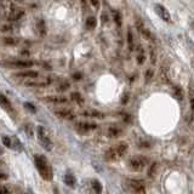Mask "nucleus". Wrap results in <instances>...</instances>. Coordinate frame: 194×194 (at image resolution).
<instances>
[{"instance_id":"393cba45","label":"nucleus","mask_w":194,"mask_h":194,"mask_svg":"<svg viewBox=\"0 0 194 194\" xmlns=\"http://www.w3.org/2000/svg\"><path fill=\"white\" fill-rule=\"evenodd\" d=\"M90 3H91V5H92L96 10L100 9V0H90Z\"/></svg>"},{"instance_id":"6ab92c4d","label":"nucleus","mask_w":194,"mask_h":194,"mask_svg":"<svg viewBox=\"0 0 194 194\" xmlns=\"http://www.w3.org/2000/svg\"><path fill=\"white\" fill-rule=\"evenodd\" d=\"M2 142H3V144H4L5 147H8V148H11V147H12V141H11V138L8 137V136H3V137H2Z\"/></svg>"},{"instance_id":"6e6552de","label":"nucleus","mask_w":194,"mask_h":194,"mask_svg":"<svg viewBox=\"0 0 194 194\" xmlns=\"http://www.w3.org/2000/svg\"><path fill=\"white\" fill-rule=\"evenodd\" d=\"M55 113H56V115H58L59 118H63V119H73L74 118V114L71 111H67V109L56 111Z\"/></svg>"},{"instance_id":"2eb2a0df","label":"nucleus","mask_w":194,"mask_h":194,"mask_svg":"<svg viewBox=\"0 0 194 194\" xmlns=\"http://www.w3.org/2000/svg\"><path fill=\"white\" fill-rule=\"evenodd\" d=\"M189 103H190V109L194 113V84L189 85Z\"/></svg>"},{"instance_id":"f257e3e1","label":"nucleus","mask_w":194,"mask_h":194,"mask_svg":"<svg viewBox=\"0 0 194 194\" xmlns=\"http://www.w3.org/2000/svg\"><path fill=\"white\" fill-rule=\"evenodd\" d=\"M34 163H35V166H37L40 176L45 181H51L52 177H53V171L51 169V165L49 164L47 159L45 156H43V155L35 154L34 155Z\"/></svg>"},{"instance_id":"39448f33","label":"nucleus","mask_w":194,"mask_h":194,"mask_svg":"<svg viewBox=\"0 0 194 194\" xmlns=\"http://www.w3.org/2000/svg\"><path fill=\"white\" fill-rule=\"evenodd\" d=\"M126 186L129 187V190L134 192V193H144L146 192L144 183L138 180H129L126 182Z\"/></svg>"},{"instance_id":"72a5a7b5","label":"nucleus","mask_w":194,"mask_h":194,"mask_svg":"<svg viewBox=\"0 0 194 194\" xmlns=\"http://www.w3.org/2000/svg\"><path fill=\"white\" fill-rule=\"evenodd\" d=\"M193 27H194V22H193Z\"/></svg>"},{"instance_id":"ddd939ff","label":"nucleus","mask_w":194,"mask_h":194,"mask_svg":"<svg viewBox=\"0 0 194 194\" xmlns=\"http://www.w3.org/2000/svg\"><path fill=\"white\" fill-rule=\"evenodd\" d=\"M83 115H86V117H90V118H105V114L101 113V112H97V111H85L83 112Z\"/></svg>"},{"instance_id":"c85d7f7f","label":"nucleus","mask_w":194,"mask_h":194,"mask_svg":"<svg viewBox=\"0 0 194 194\" xmlns=\"http://www.w3.org/2000/svg\"><path fill=\"white\" fill-rule=\"evenodd\" d=\"M73 77H74V79H75V80H79V79H81V74H80V73H75V74H74Z\"/></svg>"},{"instance_id":"0eeeda50","label":"nucleus","mask_w":194,"mask_h":194,"mask_svg":"<svg viewBox=\"0 0 194 194\" xmlns=\"http://www.w3.org/2000/svg\"><path fill=\"white\" fill-rule=\"evenodd\" d=\"M78 126V130L80 132H86V131H90V130H93V129H96V124H90V123H79L77 124Z\"/></svg>"},{"instance_id":"7c9ffc66","label":"nucleus","mask_w":194,"mask_h":194,"mask_svg":"<svg viewBox=\"0 0 194 194\" xmlns=\"http://www.w3.org/2000/svg\"><path fill=\"white\" fill-rule=\"evenodd\" d=\"M4 178H6V175H4V174H0V180H4Z\"/></svg>"},{"instance_id":"1a4fd4ad","label":"nucleus","mask_w":194,"mask_h":194,"mask_svg":"<svg viewBox=\"0 0 194 194\" xmlns=\"http://www.w3.org/2000/svg\"><path fill=\"white\" fill-rule=\"evenodd\" d=\"M121 132H123V130H121L120 127H118V126H111L108 129V136L109 137H113V138L119 137L121 135Z\"/></svg>"},{"instance_id":"aec40b11","label":"nucleus","mask_w":194,"mask_h":194,"mask_svg":"<svg viewBox=\"0 0 194 194\" xmlns=\"http://www.w3.org/2000/svg\"><path fill=\"white\" fill-rule=\"evenodd\" d=\"M92 187H93V189H95L96 193H101L102 192V186H101V183L97 181V180L92 181Z\"/></svg>"},{"instance_id":"f3484780","label":"nucleus","mask_w":194,"mask_h":194,"mask_svg":"<svg viewBox=\"0 0 194 194\" xmlns=\"http://www.w3.org/2000/svg\"><path fill=\"white\" fill-rule=\"evenodd\" d=\"M96 24H97V20H96L93 16L87 17L86 23H85V26H86V28H87V29H93V28L96 27Z\"/></svg>"},{"instance_id":"2f4dec72","label":"nucleus","mask_w":194,"mask_h":194,"mask_svg":"<svg viewBox=\"0 0 194 194\" xmlns=\"http://www.w3.org/2000/svg\"><path fill=\"white\" fill-rule=\"evenodd\" d=\"M6 192H8L6 188H2V189H0V193H6Z\"/></svg>"},{"instance_id":"dca6fc26","label":"nucleus","mask_w":194,"mask_h":194,"mask_svg":"<svg viewBox=\"0 0 194 194\" xmlns=\"http://www.w3.org/2000/svg\"><path fill=\"white\" fill-rule=\"evenodd\" d=\"M75 177L73 176V175H71V174H67L66 176H64V183H66L67 186H69V187H74L75 186Z\"/></svg>"},{"instance_id":"20e7f679","label":"nucleus","mask_w":194,"mask_h":194,"mask_svg":"<svg viewBox=\"0 0 194 194\" xmlns=\"http://www.w3.org/2000/svg\"><path fill=\"white\" fill-rule=\"evenodd\" d=\"M38 138H39V141H40V143H41V146L44 147L45 150L50 152L52 149V142L49 137V134L46 132V130L43 126L38 127Z\"/></svg>"},{"instance_id":"bb28decb","label":"nucleus","mask_w":194,"mask_h":194,"mask_svg":"<svg viewBox=\"0 0 194 194\" xmlns=\"http://www.w3.org/2000/svg\"><path fill=\"white\" fill-rule=\"evenodd\" d=\"M137 62H138L140 64L144 62V55H143V53H142V55H141V53H138V56H137Z\"/></svg>"},{"instance_id":"f8f14e48","label":"nucleus","mask_w":194,"mask_h":194,"mask_svg":"<svg viewBox=\"0 0 194 194\" xmlns=\"http://www.w3.org/2000/svg\"><path fill=\"white\" fill-rule=\"evenodd\" d=\"M0 106H3L9 112L12 111V106H11L10 101L6 99V96H4V95H0Z\"/></svg>"},{"instance_id":"412c9836","label":"nucleus","mask_w":194,"mask_h":194,"mask_svg":"<svg viewBox=\"0 0 194 194\" xmlns=\"http://www.w3.org/2000/svg\"><path fill=\"white\" fill-rule=\"evenodd\" d=\"M72 100L77 101L78 103H83V99H81V95L79 92H73L72 93Z\"/></svg>"},{"instance_id":"c756f323","label":"nucleus","mask_w":194,"mask_h":194,"mask_svg":"<svg viewBox=\"0 0 194 194\" xmlns=\"http://www.w3.org/2000/svg\"><path fill=\"white\" fill-rule=\"evenodd\" d=\"M107 21H108V17H107V14H103V15H102V22H105V23H106Z\"/></svg>"},{"instance_id":"7ed1b4c3","label":"nucleus","mask_w":194,"mask_h":194,"mask_svg":"<svg viewBox=\"0 0 194 194\" xmlns=\"http://www.w3.org/2000/svg\"><path fill=\"white\" fill-rule=\"evenodd\" d=\"M148 164V159L143 155H136V156H132L130 160H129V169L131 171H135V172H140L142 171L146 165Z\"/></svg>"},{"instance_id":"b1692460","label":"nucleus","mask_w":194,"mask_h":194,"mask_svg":"<svg viewBox=\"0 0 194 194\" xmlns=\"http://www.w3.org/2000/svg\"><path fill=\"white\" fill-rule=\"evenodd\" d=\"M69 87V83L68 81H63L61 85H59V87H58V90H61V91H64V90H67Z\"/></svg>"},{"instance_id":"a878e982","label":"nucleus","mask_w":194,"mask_h":194,"mask_svg":"<svg viewBox=\"0 0 194 194\" xmlns=\"http://www.w3.org/2000/svg\"><path fill=\"white\" fill-rule=\"evenodd\" d=\"M24 106H26V108H27V109H29V111H32V112H35V107H34V105H32V103H29V102H26V103H24Z\"/></svg>"},{"instance_id":"4468645a","label":"nucleus","mask_w":194,"mask_h":194,"mask_svg":"<svg viewBox=\"0 0 194 194\" xmlns=\"http://www.w3.org/2000/svg\"><path fill=\"white\" fill-rule=\"evenodd\" d=\"M47 101L53 102V103H66L67 99L63 96H50V97H47Z\"/></svg>"},{"instance_id":"9b49d317","label":"nucleus","mask_w":194,"mask_h":194,"mask_svg":"<svg viewBox=\"0 0 194 194\" xmlns=\"http://www.w3.org/2000/svg\"><path fill=\"white\" fill-rule=\"evenodd\" d=\"M38 72L35 71H26V72H21V73H17L16 77H20V78H38Z\"/></svg>"},{"instance_id":"a211bd4d","label":"nucleus","mask_w":194,"mask_h":194,"mask_svg":"<svg viewBox=\"0 0 194 194\" xmlns=\"http://www.w3.org/2000/svg\"><path fill=\"white\" fill-rule=\"evenodd\" d=\"M127 43H129V47H130V50H132V47H134V35H132L130 29L127 30Z\"/></svg>"},{"instance_id":"9d476101","label":"nucleus","mask_w":194,"mask_h":194,"mask_svg":"<svg viewBox=\"0 0 194 194\" xmlns=\"http://www.w3.org/2000/svg\"><path fill=\"white\" fill-rule=\"evenodd\" d=\"M11 66H15V67H18V68H28V67H32L33 66V62L32 61H16V62H12Z\"/></svg>"},{"instance_id":"f03ea898","label":"nucleus","mask_w":194,"mask_h":194,"mask_svg":"<svg viewBox=\"0 0 194 194\" xmlns=\"http://www.w3.org/2000/svg\"><path fill=\"white\" fill-rule=\"evenodd\" d=\"M127 143L125 142H119L117 144H114L113 147H111L107 152H106V159L109 160V161H115L120 158H123L126 153H127Z\"/></svg>"},{"instance_id":"423d86ee","label":"nucleus","mask_w":194,"mask_h":194,"mask_svg":"<svg viewBox=\"0 0 194 194\" xmlns=\"http://www.w3.org/2000/svg\"><path fill=\"white\" fill-rule=\"evenodd\" d=\"M154 9H155V12L158 14V16L163 21H165V22H170L171 21V16H170L169 11L165 9V6H163L161 4H155Z\"/></svg>"},{"instance_id":"5701e85b","label":"nucleus","mask_w":194,"mask_h":194,"mask_svg":"<svg viewBox=\"0 0 194 194\" xmlns=\"http://www.w3.org/2000/svg\"><path fill=\"white\" fill-rule=\"evenodd\" d=\"M175 93H176V97L178 100H182L183 99V93H182V90L180 87H175Z\"/></svg>"},{"instance_id":"4be33fe9","label":"nucleus","mask_w":194,"mask_h":194,"mask_svg":"<svg viewBox=\"0 0 194 194\" xmlns=\"http://www.w3.org/2000/svg\"><path fill=\"white\" fill-rule=\"evenodd\" d=\"M113 15H114V20H115L117 24H118V26H120V24H121V17H120V14H119V12H117V11H114V12H113Z\"/></svg>"},{"instance_id":"473e14b6","label":"nucleus","mask_w":194,"mask_h":194,"mask_svg":"<svg viewBox=\"0 0 194 194\" xmlns=\"http://www.w3.org/2000/svg\"><path fill=\"white\" fill-rule=\"evenodd\" d=\"M81 2H83V3H85V0H81Z\"/></svg>"},{"instance_id":"cd10ccee","label":"nucleus","mask_w":194,"mask_h":194,"mask_svg":"<svg viewBox=\"0 0 194 194\" xmlns=\"http://www.w3.org/2000/svg\"><path fill=\"white\" fill-rule=\"evenodd\" d=\"M4 43H5V44H15V40H14L12 38H5Z\"/></svg>"}]
</instances>
